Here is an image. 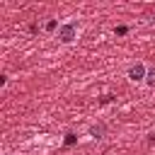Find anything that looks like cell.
Segmentation results:
<instances>
[{"label":"cell","mask_w":155,"mask_h":155,"mask_svg":"<svg viewBox=\"0 0 155 155\" xmlns=\"http://www.w3.org/2000/svg\"><path fill=\"white\" fill-rule=\"evenodd\" d=\"M145 80H148V85H153V87H155V68H153V70H148Z\"/></svg>","instance_id":"obj_4"},{"label":"cell","mask_w":155,"mask_h":155,"mask_svg":"<svg viewBox=\"0 0 155 155\" xmlns=\"http://www.w3.org/2000/svg\"><path fill=\"white\" fill-rule=\"evenodd\" d=\"M73 143H75V136L68 133V136H65V145H73Z\"/></svg>","instance_id":"obj_5"},{"label":"cell","mask_w":155,"mask_h":155,"mask_svg":"<svg viewBox=\"0 0 155 155\" xmlns=\"http://www.w3.org/2000/svg\"><path fill=\"white\" fill-rule=\"evenodd\" d=\"M75 34H78V24H75V22H68V24L58 27V39H61L63 44H70V41L75 39Z\"/></svg>","instance_id":"obj_1"},{"label":"cell","mask_w":155,"mask_h":155,"mask_svg":"<svg viewBox=\"0 0 155 155\" xmlns=\"http://www.w3.org/2000/svg\"><path fill=\"white\" fill-rule=\"evenodd\" d=\"M104 131H107V128H104V124H94V126L90 128V136H94V138H102V136H104Z\"/></svg>","instance_id":"obj_3"},{"label":"cell","mask_w":155,"mask_h":155,"mask_svg":"<svg viewBox=\"0 0 155 155\" xmlns=\"http://www.w3.org/2000/svg\"><path fill=\"white\" fill-rule=\"evenodd\" d=\"M148 73H145V65L143 63H133L131 68H128V80H133V82H138V80H143Z\"/></svg>","instance_id":"obj_2"}]
</instances>
